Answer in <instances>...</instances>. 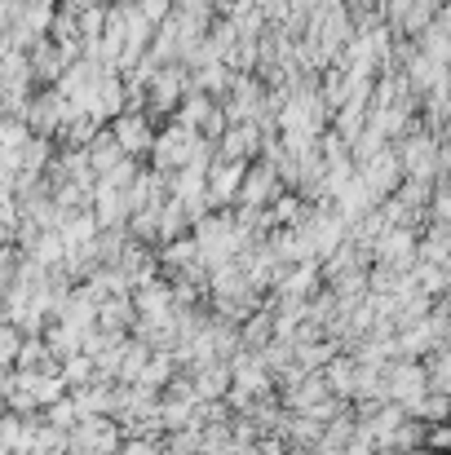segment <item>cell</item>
I'll return each mask as SVG.
<instances>
[{"label": "cell", "mask_w": 451, "mask_h": 455, "mask_svg": "<svg viewBox=\"0 0 451 455\" xmlns=\"http://www.w3.org/2000/svg\"><path fill=\"white\" fill-rule=\"evenodd\" d=\"M421 389H425V376L416 367H403L399 380H394V398H416Z\"/></svg>", "instance_id": "cell-1"}, {"label": "cell", "mask_w": 451, "mask_h": 455, "mask_svg": "<svg viewBox=\"0 0 451 455\" xmlns=\"http://www.w3.org/2000/svg\"><path fill=\"white\" fill-rule=\"evenodd\" d=\"M129 455H151V451H147V447H133V451H129Z\"/></svg>", "instance_id": "cell-2"}]
</instances>
